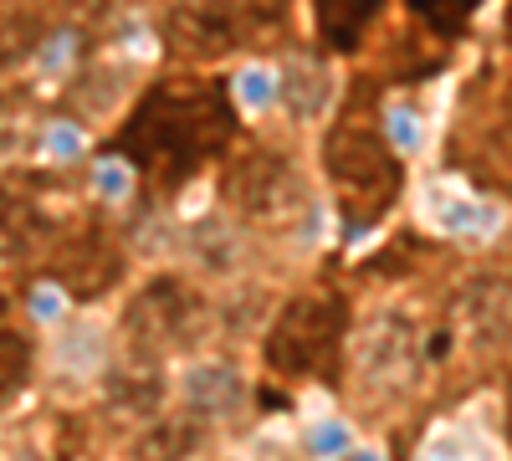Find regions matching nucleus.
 <instances>
[{"instance_id": "obj_7", "label": "nucleus", "mask_w": 512, "mask_h": 461, "mask_svg": "<svg viewBox=\"0 0 512 461\" xmlns=\"http://www.w3.org/2000/svg\"><path fill=\"white\" fill-rule=\"evenodd\" d=\"M241 400V380H236V369L231 364H216V359H205V364H190L185 369V405L195 415H226L231 405Z\"/></svg>"}, {"instance_id": "obj_6", "label": "nucleus", "mask_w": 512, "mask_h": 461, "mask_svg": "<svg viewBox=\"0 0 512 461\" xmlns=\"http://www.w3.org/2000/svg\"><path fill=\"white\" fill-rule=\"evenodd\" d=\"M159 395H164V374L149 354H134L123 374H113L108 385V405L113 415H128V421H139V415H154L159 410Z\"/></svg>"}, {"instance_id": "obj_2", "label": "nucleus", "mask_w": 512, "mask_h": 461, "mask_svg": "<svg viewBox=\"0 0 512 461\" xmlns=\"http://www.w3.org/2000/svg\"><path fill=\"white\" fill-rule=\"evenodd\" d=\"M323 170L338 190V211L354 231L374 226L400 195V159L364 123H344L323 139Z\"/></svg>"}, {"instance_id": "obj_4", "label": "nucleus", "mask_w": 512, "mask_h": 461, "mask_svg": "<svg viewBox=\"0 0 512 461\" xmlns=\"http://www.w3.org/2000/svg\"><path fill=\"white\" fill-rule=\"evenodd\" d=\"M205 313H210V308L195 298L185 282L159 277V282H149V287L139 292L134 303H128L123 328H128V344H134V354L159 359V354L190 349L200 333H205Z\"/></svg>"}, {"instance_id": "obj_9", "label": "nucleus", "mask_w": 512, "mask_h": 461, "mask_svg": "<svg viewBox=\"0 0 512 461\" xmlns=\"http://www.w3.org/2000/svg\"><path fill=\"white\" fill-rule=\"evenodd\" d=\"M410 354H415V328H405L400 318H384V323H374L369 344H364V369L374 380H395L410 364Z\"/></svg>"}, {"instance_id": "obj_14", "label": "nucleus", "mask_w": 512, "mask_h": 461, "mask_svg": "<svg viewBox=\"0 0 512 461\" xmlns=\"http://www.w3.org/2000/svg\"><path fill=\"white\" fill-rule=\"evenodd\" d=\"M313 446H318L323 456H338V451H344V426H323Z\"/></svg>"}, {"instance_id": "obj_3", "label": "nucleus", "mask_w": 512, "mask_h": 461, "mask_svg": "<svg viewBox=\"0 0 512 461\" xmlns=\"http://www.w3.org/2000/svg\"><path fill=\"white\" fill-rule=\"evenodd\" d=\"M349 313H344V298L333 292H308V298H292L272 333H267V364L277 374H313L333 349H338V333H344Z\"/></svg>"}, {"instance_id": "obj_1", "label": "nucleus", "mask_w": 512, "mask_h": 461, "mask_svg": "<svg viewBox=\"0 0 512 461\" xmlns=\"http://www.w3.org/2000/svg\"><path fill=\"white\" fill-rule=\"evenodd\" d=\"M231 129H236V118H231L221 82H164V88L144 93L134 118L123 123L118 149L139 170L159 180H180L205 154L226 149Z\"/></svg>"}, {"instance_id": "obj_15", "label": "nucleus", "mask_w": 512, "mask_h": 461, "mask_svg": "<svg viewBox=\"0 0 512 461\" xmlns=\"http://www.w3.org/2000/svg\"><path fill=\"white\" fill-rule=\"evenodd\" d=\"M359 461H374V456H359Z\"/></svg>"}, {"instance_id": "obj_12", "label": "nucleus", "mask_w": 512, "mask_h": 461, "mask_svg": "<svg viewBox=\"0 0 512 461\" xmlns=\"http://www.w3.org/2000/svg\"><path fill=\"white\" fill-rule=\"evenodd\" d=\"M26 369H31V349H26V339H16V333L0 328V395L16 390V385L26 380Z\"/></svg>"}, {"instance_id": "obj_13", "label": "nucleus", "mask_w": 512, "mask_h": 461, "mask_svg": "<svg viewBox=\"0 0 512 461\" xmlns=\"http://www.w3.org/2000/svg\"><path fill=\"white\" fill-rule=\"evenodd\" d=\"M472 6H477V0H410V11H415L425 26H436V31H456Z\"/></svg>"}, {"instance_id": "obj_11", "label": "nucleus", "mask_w": 512, "mask_h": 461, "mask_svg": "<svg viewBox=\"0 0 512 461\" xmlns=\"http://www.w3.org/2000/svg\"><path fill=\"white\" fill-rule=\"evenodd\" d=\"M328 93H333V82H328V72L313 67V62H292V67L282 72V98H287V108H292L297 118H313V113L328 103Z\"/></svg>"}, {"instance_id": "obj_8", "label": "nucleus", "mask_w": 512, "mask_h": 461, "mask_svg": "<svg viewBox=\"0 0 512 461\" xmlns=\"http://www.w3.org/2000/svg\"><path fill=\"white\" fill-rule=\"evenodd\" d=\"M318 6V36L333 52H354L369 21L379 16V0H313Z\"/></svg>"}, {"instance_id": "obj_5", "label": "nucleus", "mask_w": 512, "mask_h": 461, "mask_svg": "<svg viewBox=\"0 0 512 461\" xmlns=\"http://www.w3.org/2000/svg\"><path fill=\"white\" fill-rule=\"evenodd\" d=\"M226 190L256 221H287L308 205V190H303V180H297V170L282 154H267V149H251L246 159H236Z\"/></svg>"}, {"instance_id": "obj_10", "label": "nucleus", "mask_w": 512, "mask_h": 461, "mask_svg": "<svg viewBox=\"0 0 512 461\" xmlns=\"http://www.w3.org/2000/svg\"><path fill=\"white\" fill-rule=\"evenodd\" d=\"M466 313H472L482 344H507V328H512V292H507L502 282H477Z\"/></svg>"}]
</instances>
